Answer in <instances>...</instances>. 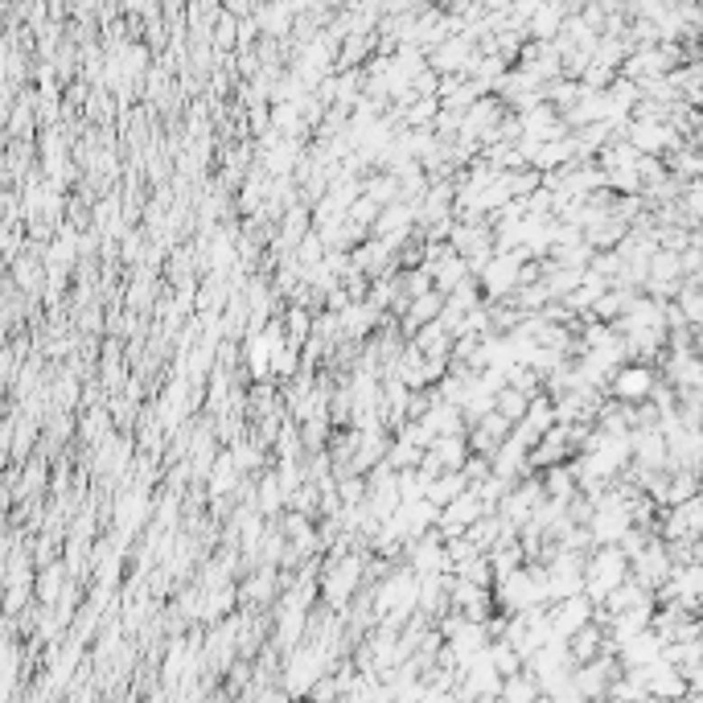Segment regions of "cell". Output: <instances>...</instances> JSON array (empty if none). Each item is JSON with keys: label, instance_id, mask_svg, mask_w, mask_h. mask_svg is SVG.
Returning a JSON list of instances; mask_svg holds the SVG:
<instances>
[{"label": "cell", "instance_id": "6da1fadb", "mask_svg": "<svg viewBox=\"0 0 703 703\" xmlns=\"http://www.w3.org/2000/svg\"><path fill=\"white\" fill-rule=\"evenodd\" d=\"M650 387H654V375H650L646 366H625L617 375V383H613V391H617L621 399H646Z\"/></svg>", "mask_w": 703, "mask_h": 703}]
</instances>
